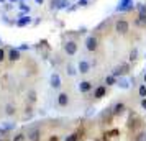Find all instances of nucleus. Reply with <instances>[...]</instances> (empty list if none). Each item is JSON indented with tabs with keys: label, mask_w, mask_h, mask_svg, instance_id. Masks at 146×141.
<instances>
[{
	"label": "nucleus",
	"mask_w": 146,
	"mask_h": 141,
	"mask_svg": "<svg viewBox=\"0 0 146 141\" xmlns=\"http://www.w3.org/2000/svg\"><path fill=\"white\" fill-rule=\"evenodd\" d=\"M67 69H69V71H67V72H69V74L72 75V74H74V67H72V66H69V67H67Z\"/></svg>",
	"instance_id": "obj_26"
},
{
	"label": "nucleus",
	"mask_w": 146,
	"mask_h": 141,
	"mask_svg": "<svg viewBox=\"0 0 146 141\" xmlns=\"http://www.w3.org/2000/svg\"><path fill=\"white\" fill-rule=\"evenodd\" d=\"M48 141H59V138H58L56 134H53V136H49V140Z\"/></svg>",
	"instance_id": "obj_24"
},
{
	"label": "nucleus",
	"mask_w": 146,
	"mask_h": 141,
	"mask_svg": "<svg viewBox=\"0 0 146 141\" xmlns=\"http://www.w3.org/2000/svg\"><path fill=\"white\" fill-rule=\"evenodd\" d=\"M5 113H7V115H13V113H15V107L8 103L7 107H5Z\"/></svg>",
	"instance_id": "obj_17"
},
{
	"label": "nucleus",
	"mask_w": 146,
	"mask_h": 141,
	"mask_svg": "<svg viewBox=\"0 0 146 141\" xmlns=\"http://www.w3.org/2000/svg\"><path fill=\"white\" fill-rule=\"evenodd\" d=\"M105 82H107V85H113V84H117V77L115 75H108L105 79Z\"/></svg>",
	"instance_id": "obj_15"
},
{
	"label": "nucleus",
	"mask_w": 146,
	"mask_h": 141,
	"mask_svg": "<svg viewBox=\"0 0 146 141\" xmlns=\"http://www.w3.org/2000/svg\"><path fill=\"white\" fill-rule=\"evenodd\" d=\"M115 31L120 34H126L130 31V23L126 20H117L115 21Z\"/></svg>",
	"instance_id": "obj_1"
},
{
	"label": "nucleus",
	"mask_w": 146,
	"mask_h": 141,
	"mask_svg": "<svg viewBox=\"0 0 146 141\" xmlns=\"http://www.w3.org/2000/svg\"><path fill=\"white\" fill-rule=\"evenodd\" d=\"M2 2H3V0H2Z\"/></svg>",
	"instance_id": "obj_30"
},
{
	"label": "nucleus",
	"mask_w": 146,
	"mask_h": 141,
	"mask_svg": "<svg viewBox=\"0 0 146 141\" xmlns=\"http://www.w3.org/2000/svg\"><path fill=\"white\" fill-rule=\"evenodd\" d=\"M0 141H3V140H2V138H0Z\"/></svg>",
	"instance_id": "obj_29"
},
{
	"label": "nucleus",
	"mask_w": 146,
	"mask_h": 141,
	"mask_svg": "<svg viewBox=\"0 0 146 141\" xmlns=\"http://www.w3.org/2000/svg\"><path fill=\"white\" fill-rule=\"evenodd\" d=\"M28 140L30 141H40L41 140V133L38 128H31L30 133H28Z\"/></svg>",
	"instance_id": "obj_6"
},
{
	"label": "nucleus",
	"mask_w": 146,
	"mask_h": 141,
	"mask_svg": "<svg viewBox=\"0 0 146 141\" xmlns=\"http://www.w3.org/2000/svg\"><path fill=\"white\" fill-rule=\"evenodd\" d=\"M131 0H123V2H121V5H120L118 7V10H126V8H131Z\"/></svg>",
	"instance_id": "obj_13"
},
{
	"label": "nucleus",
	"mask_w": 146,
	"mask_h": 141,
	"mask_svg": "<svg viewBox=\"0 0 146 141\" xmlns=\"http://www.w3.org/2000/svg\"><path fill=\"white\" fill-rule=\"evenodd\" d=\"M28 100H30V102L36 100V92H35V90H30V94H28Z\"/></svg>",
	"instance_id": "obj_20"
},
{
	"label": "nucleus",
	"mask_w": 146,
	"mask_h": 141,
	"mask_svg": "<svg viewBox=\"0 0 146 141\" xmlns=\"http://www.w3.org/2000/svg\"><path fill=\"white\" fill-rule=\"evenodd\" d=\"M79 71L82 72V74H87V72L90 71V64H89L87 61H80L79 62Z\"/></svg>",
	"instance_id": "obj_11"
},
{
	"label": "nucleus",
	"mask_w": 146,
	"mask_h": 141,
	"mask_svg": "<svg viewBox=\"0 0 146 141\" xmlns=\"http://www.w3.org/2000/svg\"><path fill=\"white\" fill-rule=\"evenodd\" d=\"M58 103H59V107H67L69 105V95L66 92H61L58 95Z\"/></svg>",
	"instance_id": "obj_7"
},
{
	"label": "nucleus",
	"mask_w": 146,
	"mask_h": 141,
	"mask_svg": "<svg viewBox=\"0 0 146 141\" xmlns=\"http://www.w3.org/2000/svg\"><path fill=\"white\" fill-rule=\"evenodd\" d=\"M141 107L146 110V99H141Z\"/></svg>",
	"instance_id": "obj_25"
},
{
	"label": "nucleus",
	"mask_w": 146,
	"mask_h": 141,
	"mask_svg": "<svg viewBox=\"0 0 146 141\" xmlns=\"http://www.w3.org/2000/svg\"><path fill=\"white\" fill-rule=\"evenodd\" d=\"M30 17H25V18H21V20H18V26H27L28 23H30Z\"/></svg>",
	"instance_id": "obj_16"
},
{
	"label": "nucleus",
	"mask_w": 146,
	"mask_h": 141,
	"mask_svg": "<svg viewBox=\"0 0 146 141\" xmlns=\"http://www.w3.org/2000/svg\"><path fill=\"white\" fill-rule=\"evenodd\" d=\"M86 48H87V51H90V53L97 51V48H99V40H97L95 36H89L86 40Z\"/></svg>",
	"instance_id": "obj_2"
},
{
	"label": "nucleus",
	"mask_w": 146,
	"mask_h": 141,
	"mask_svg": "<svg viewBox=\"0 0 146 141\" xmlns=\"http://www.w3.org/2000/svg\"><path fill=\"white\" fill-rule=\"evenodd\" d=\"M8 59L12 61V62H15V61H18L20 59V51H18V49H10V51H8Z\"/></svg>",
	"instance_id": "obj_10"
},
{
	"label": "nucleus",
	"mask_w": 146,
	"mask_h": 141,
	"mask_svg": "<svg viewBox=\"0 0 146 141\" xmlns=\"http://www.w3.org/2000/svg\"><path fill=\"white\" fill-rule=\"evenodd\" d=\"M136 141H146V133L145 131H139V133L136 134Z\"/></svg>",
	"instance_id": "obj_19"
},
{
	"label": "nucleus",
	"mask_w": 146,
	"mask_h": 141,
	"mask_svg": "<svg viewBox=\"0 0 146 141\" xmlns=\"http://www.w3.org/2000/svg\"><path fill=\"white\" fill-rule=\"evenodd\" d=\"M36 2H38V3H43V2H44V0H36Z\"/></svg>",
	"instance_id": "obj_27"
},
{
	"label": "nucleus",
	"mask_w": 146,
	"mask_h": 141,
	"mask_svg": "<svg viewBox=\"0 0 146 141\" xmlns=\"http://www.w3.org/2000/svg\"><path fill=\"white\" fill-rule=\"evenodd\" d=\"M145 82H146V74H145Z\"/></svg>",
	"instance_id": "obj_28"
},
{
	"label": "nucleus",
	"mask_w": 146,
	"mask_h": 141,
	"mask_svg": "<svg viewBox=\"0 0 146 141\" xmlns=\"http://www.w3.org/2000/svg\"><path fill=\"white\" fill-rule=\"evenodd\" d=\"M136 56H138V49H133V51H131V54H130V59H131V61H135V59H136Z\"/></svg>",
	"instance_id": "obj_21"
},
{
	"label": "nucleus",
	"mask_w": 146,
	"mask_h": 141,
	"mask_svg": "<svg viewBox=\"0 0 146 141\" xmlns=\"http://www.w3.org/2000/svg\"><path fill=\"white\" fill-rule=\"evenodd\" d=\"M64 53L67 56H74V54L77 53V43L76 41H67L66 44H64Z\"/></svg>",
	"instance_id": "obj_3"
},
{
	"label": "nucleus",
	"mask_w": 146,
	"mask_h": 141,
	"mask_svg": "<svg viewBox=\"0 0 146 141\" xmlns=\"http://www.w3.org/2000/svg\"><path fill=\"white\" fill-rule=\"evenodd\" d=\"M3 59H5V51H3V49L0 48V62H2Z\"/></svg>",
	"instance_id": "obj_23"
},
{
	"label": "nucleus",
	"mask_w": 146,
	"mask_h": 141,
	"mask_svg": "<svg viewBox=\"0 0 146 141\" xmlns=\"http://www.w3.org/2000/svg\"><path fill=\"white\" fill-rule=\"evenodd\" d=\"M138 94H139V97H146V85H145V84H143V85H139Z\"/></svg>",
	"instance_id": "obj_18"
},
{
	"label": "nucleus",
	"mask_w": 146,
	"mask_h": 141,
	"mask_svg": "<svg viewBox=\"0 0 146 141\" xmlns=\"http://www.w3.org/2000/svg\"><path fill=\"white\" fill-rule=\"evenodd\" d=\"M128 85H130V84H128V82H126L125 79H123V81L120 82V87H123V89H126V87H128Z\"/></svg>",
	"instance_id": "obj_22"
},
{
	"label": "nucleus",
	"mask_w": 146,
	"mask_h": 141,
	"mask_svg": "<svg viewBox=\"0 0 146 141\" xmlns=\"http://www.w3.org/2000/svg\"><path fill=\"white\" fill-rule=\"evenodd\" d=\"M51 85H53L54 89H59L61 87V79L58 74H51Z\"/></svg>",
	"instance_id": "obj_12"
},
{
	"label": "nucleus",
	"mask_w": 146,
	"mask_h": 141,
	"mask_svg": "<svg viewBox=\"0 0 146 141\" xmlns=\"http://www.w3.org/2000/svg\"><path fill=\"white\" fill-rule=\"evenodd\" d=\"M105 94H107L105 85H99V87L94 90V97H95V99H102V97H104Z\"/></svg>",
	"instance_id": "obj_9"
},
{
	"label": "nucleus",
	"mask_w": 146,
	"mask_h": 141,
	"mask_svg": "<svg viewBox=\"0 0 146 141\" xmlns=\"http://www.w3.org/2000/svg\"><path fill=\"white\" fill-rule=\"evenodd\" d=\"M84 134H86V130H84V128H79L77 131H74L72 134H69L64 141H80L84 138Z\"/></svg>",
	"instance_id": "obj_4"
},
{
	"label": "nucleus",
	"mask_w": 146,
	"mask_h": 141,
	"mask_svg": "<svg viewBox=\"0 0 146 141\" xmlns=\"http://www.w3.org/2000/svg\"><path fill=\"white\" fill-rule=\"evenodd\" d=\"M25 140H27L25 133H17V134L13 136V140H12V141H25Z\"/></svg>",
	"instance_id": "obj_14"
},
{
	"label": "nucleus",
	"mask_w": 146,
	"mask_h": 141,
	"mask_svg": "<svg viewBox=\"0 0 146 141\" xmlns=\"http://www.w3.org/2000/svg\"><path fill=\"white\" fill-rule=\"evenodd\" d=\"M92 82L90 81H84V82H80V85H79V90L82 92V94H87V92H90L92 90Z\"/></svg>",
	"instance_id": "obj_8"
},
{
	"label": "nucleus",
	"mask_w": 146,
	"mask_h": 141,
	"mask_svg": "<svg viewBox=\"0 0 146 141\" xmlns=\"http://www.w3.org/2000/svg\"><path fill=\"white\" fill-rule=\"evenodd\" d=\"M125 112H126V105L123 103V102H118L112 110V117L113 118H115V117H120V115H123Z\"/></svg>",
	"instance_id": "obj_5"
}]
</instances>
